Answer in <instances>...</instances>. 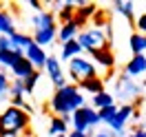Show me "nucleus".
I'll return each instance as SVG.
<instances>
[{
    "label": "nucleus",
    "mask_w": 146,
    "mask_h": 137,
    "mask_svg": "<svg viewBox=\"0 0 146 137\" xmlns=\"http://www.w3.org/2000/svg\"><path fill=\"white\" fill-rule=\"evenodd\" d=\"M51 111L55 113V117H71L73 111L84 106V95L80 93V89L75 84H66L62 89H58L51 97Z\"/></svg>",
    "instance_id": "f257e3e1"
},
{
    "label": "nucleus",
    "mask_w": 146,
    "mask_h": 137,
    "mask_svg": "<svg viewBox=\"0 0 146 137\" xmlns=\"http://www.w3.org/2000/svg\"><path fill=\"white\" fill-rule=\"evenodd\" d=\"M31 24L36 29V33H33V44L42 46L44 49L46 44H51L58 36V22H55V13L53 11H40L33 16L31 20Z\"/></svg>",
    "instance_id": "f03ea898"
},
{
    "label": "nucleus",
    "mask_w": 146,
    "mask_h": 137,
    "mask_svg": "<svg viewBox=\"0 0 146 137\" xmlns=\"http://www.w3.org/2000/svg\"><path fill=\"white\" fill-rule=\"evenodd\" d=\"M29 128V113L22 109L7 106L0 113V137H20L22 130Z\"/></svg>",
    "instance_id": "7ed1b4c3"
},
{
    "label": "nucleus",
    "mask_w": 146,
    "mask_h": 137,
    "mask_svg": "<svg viewBox=\"0 0 146 137\" xmlns=\"http://www.w3.org/2000/svg\"><path fill=\"white\" fill-rule=\"evenodd\" d=\"M69 122L73 124V130H75V133H84V135H89V130H91L93 126L102 124L98 111L91 109V106H86V104H84L82 109L73 111L71 117H69Z\"/></svg>",
    "instance_id": "20e7f679"
},
{
    "label": "nucleus",
    "mask_w": 146,
    "mask_h": 137,
    "mask_svg": "<svg viewBox=\"0 0 146 137\" xmlns=\"http://www.w3.org/2000/svg\"><path fill=\"white\" fill-rule=\"evenodd\" d=\"M75 40H78V44L82 46V51H89V53L109 46V40H106V36H104V31H102V29H95V27L82 29Z\"/></svg>",
    "instance_id": "39448f33"
},
{
    "label": "nucleus",
    "mask_w": 146,
    "mask_h": 137,
    "mask_svg": "<svg viewBox=\"0 0 146 137\" xmlns=\"http://www.w3.org/2000/svg\"><path fill=\"white\" fill-rule=\"evenodd\" d=\"M95 64L91 62V60H86V58H71L69 60V77L73 80V84L78 86L80 82H84V80H91V77H95Z\"/></svg>",
    "instance_id": "423d86ee"
},
{
    "label": "nucleus",
    "mask_w": 146,
    "mask_h": 137,
    "mask_svg": "<svg viewBox=\"0 0 146 137\" xmlns=\"http://www.w3.org/2000/svg\"><path fill=\"white\" fill-rule=\"evenodd\" d=\"M44 69H46V73H49V77H51V82L55 84V89L66 86V77H64V73H62V66H60V60H58V58L49 55L46 62H44Z\"/></svg>",
    "instance_id": "0eeeda50"
},
{
    "label": "nucleus",
    "mask_w": 146,
    "mask_h": 137,
    "mask_svg": "<svg viewBox=\"0 0 146 137\" xmlns=\"http://www.w3.org/2000/svg\"><path fill=\"white\" fill-rule=\"evenodd\" d=\"M133 111H135V106H133V104H124V106H117V115H115V119H113V122L109 124V126L113 128L115 137L124 133V126H126V122L131 119Z\"/></svg>",
    "instance_id": "6e6552de"
},
{
    "label": "nucleus",
    "mask_w": 146,
    "mask_h": 137,
    "mask_svg": "<svg viewBox=\"0 0 146 137\" xmlns=\"http://www.w3.org/2000/svg\"><path fill=\"white\" fill-rule=\"evenodd\" d=\"M22 58H27L29 62H31V66L36 69V71H40V69H44V62H46V51L42 49V46L38 44H29V49L22 53Z\"/></svg>",
    "instance_id": "1a4fd4ad"
},
{
    "label": "nucleus",
    "mask_w": 146,
    "mask_h": 137,
    "mask_svg": "<svg viewBox=\"0 0 146 137\" xmlns=\"http://www.w3.org/2000/svg\"><path fill=\"white\" fill-rule=\"evenodd\" d=\"M139 84H135L128 75H122L117 80V95H122V97H137L139 95Z\"/></svg>",
    "instance_id": "9d476101"
},
{
    "label": "nucleus",
    "mask_w": 146,
    "mask_h": 137,
    "mask_svg": "<svg viewBox=\"0 0 146 137\" xmlns=\"http://www.w3.org/2000/svg\"><path fill=\"white\" fill-rule=\"evenodd\" d=\"M124 71H126V75L131 80H133L135 75H144L146 73V55H133V58L126 62Z\"/></svg>",
    "instance_id": "9b49d317"
},
{
    "label": "nucleus",
    "mask_w": 146,
    "mask_h": 137,
    "mask_svg": "<svg viewBox=\"0 0 146 137\" xmlns=\"http://www.w3.org/2000/svg\"><path fill=\"white\" fill-rule=\"evenodd\" d=\"M91 58H95V64H100V66H104V69H113V66H115V55H113V51H111V46L91 51Z\"/></svg>",
    "instance_id": "f8f14e48"
},
{
    "label": "nucleus",
    "mask_w": 146,
    "mask_h": 137,
    "mask_svg": "<svg viewBox=\"0 0 146 137\" xmlns=\"http://www.w3.org/2000/svg\"><path fill=\"white\" fill-rule=\"evenodd\" d=\"M78 33H80V27L75 24V20H71V22H64V24L58 27V36L55 38H60V42L64 44V42H69V40H75Z\"/></svg>",
    "instance_id": "ddd939ff"
},
{
    "label": "nucleus",
    "mask_w": 146,
    "mask_h": 137,
    "mask_svg": "<svg viewBox=\"0 0 146 137\" xmlns=\"http://www.w3.org/2000/svg\"><path fill=\"white\" fill-rule=\"evenodd\" d=\"M36 69L31 66V62H29L27 58H20L18 62L11 66V73H13V80H27L29 75L33 73Z\"/></svg>",
    "instance_id": "4468645a"
},
{
    "label": "nucleus",
    "mask_w": 146,
    "mask_h": 137,
    "mask_svg": "<svg viewBox=\"0 0 146 137\" xmlns=\"http://www.w3.org/2000/svg\"><path fill=\"white\" fill-rule=\"evenodd\" d=\"M75 9H78V2H75V0H66V2H62V9L58 11L60 24H64V22H71V20L75 18Z\"/></svg>",
    "instance_id": "2eb2a0df"
},
{
    "label": "nucleus",
    "mask_w": 146,
    "mask_h": 137,
    "mask_svg": "<svg viewBox=\"0 0 146 137\" xmlns=\"http://www.w3.org/2000/svg\"><path fill=\"white\" fill-rule=\"evenodd\" d=\"M78 89H84L86 93H93V95H98V93H104V80L102 77H91V80H84V82L78 84Z\"/></svg>",
    "instance_id": "dca6fc26"
},
{
    "label": "nucleus",
    "mask_w": 146,
    "mask_h": 137,
    "mask_svg": "<svg viewBox=\"0 0 146 137\" xmlns=\"http://www.w3.org/2000/svg\"><path fill=\"white\" fill-rule=\"evenodd\" d=\"M115 11L122 13L124 18L131 22V24H135V18H133V11H135V2H128V0H117L115 2Z\"/></svg>",
    "instance_id": "f3484780"
},
{
    "label": "nucleus",
    "mask_w": 146,
    "mask_h": 137,
    "mask_svg": "<svg viewBox=\"0 0 146 137\" xmlns=\"http://www.w3.org/2000/svg\"><path fill=\"white\" fill-rule=\"evenodd\" d=\"M82 53V46L78 44V40H69V42H64L62 44V58L60 60H71V58H78V55Z\"/></svg>",
    "instance_id": "a211bd4d"
},
{
    "label": "nucleus",
    "mask_w": 146,
    "mask_h": 137,
    "mask_svg": "<svg viewBox=\"0 0 146 137\" xmlns=\"http://www.w3.org/2000/svg\"><path fill=\"white\" fill-rule=\"evenodd\" d=\"M16 27H13V18H11L7 11L0 9V36H13Z\"/></svg>",
    "instance_id": "6ab92c4d"
},
{
    "label": "nucleus",
    "mask_w": 146,
    "mask_h": 137,
    "mask_svg": "<svg viewBox=\"0 0 146 137\" xmlns=\"http://www.w3.org/2000/svg\"><path fill=\"white\" fill-rule=\"evenodd\" d=\"M66 126H69V117L64 119V117H51V124H49V133L51 135H66Z\"/></svg>",
    "instance_id": "aec40b11"
},
{
    "label": "nucleus",
    "mask_w": 146,
    "mask_h": 137,
    "mask_svg": "<svg viewBox=\"0 0 146 137\" xmlns=\"http://www.w3.org/2000/svg\"><path fill=\"white\" fill-rule=\"evenodd\" d=\"M128 44H131L133 55H144V51H146V36H142V33H133L131 40H128Z\"/></svg>",
    "instance_id": "412c9836"
},
{
    "label": "nucleus",
    "mask_w": 146,
    "mask_h": 137,
    "mask_svg": "<svg viewBox=\"0 0 146 137\" xmlns=\"http://www.w3.org/2000/svg\"><path fill=\"white\" fill-rule=\"evenodd\" d=\"M98 11V7L93 5V2H84L80 9H75V18L78 20H84V22H89V20L93 18V13Z\"/></svg>",
    "instance_id": "4be33fe9"
},
{
    "label": "nucleus",
    "mask_w": 146,
    "mask_h": 137,
    "mask_svg": "<svg viewBox=\"0 0 146 137\" xmlns=\"http://www.w3.org/2000/svg\"><path fill=\"white\" fill-rule=\"evenodd\" d=\"M11 40H13V44L20 49V53H25V51L29 49V44H33L31 36H27V33H20V31H16V33L11 36Z\"/></svg>",
    "instance_id": "5701e85b"
},
{
    "label": "nucleus",
    "mask_w": 146,
    "mask_h": 137,
    "mask_svg": "<svg viewBox=\"0 0 146 137\" xmlns=\"http://www.w3.org/2000/svg\"><path fill=\"white\" fill-rule=\"evenodd\" d=\"M111 104H115V100H113V95L111 93H98V95H93V106L100 111V109H106V106H111Z\"/></svg>",
    "instance_id": "b1692460"
},
{
    "label": "nucleus",
    "mask_w": 146,
    "mask_h": 137,
    "mask_svg": "<svg viewBox=\"0 0 146 137\" xmlns=\"http://www.w3.org/2000/svg\"><path fill=\"white\" fill-rule=\"evenodd\" d=\"M0 51H2V53H18V55H22L20 49L13 44L11 36H0Z\"/></svg>",
    "instance_id": "393cba45"
},
{
    "label": "nucleus",
    "mask_w": 146,
    "mask_h": 137,
    "mask_svg": "<svg viewBox=\"0 0 146 137\" xmlns=\"http://www.w3.org/2000/svg\"><path fill=\"white\" fill-rule=\"evenodd\" d=\"M98 115H100V122L111 124V122L115 119V115H117V106L111 104V106H106V109H100V111H98Z\"/></svg>",
    "instance_id": "a878e982"
},
{
    "label": "nucleus",
    "mask_w": 146,
    "mask_h": 137,
    "mask_svg": "<svg viewBox=\"0 0 146 137\" xmlns=\"http://www.w3.org/2000/svg\"><path fill=\"white\" fill-rule=\"evenodd\" d=\"M9 95L11 97H25V82L22 80L9 82Z\"/></svg>",
    "instance_id": "bb28decb"
},
{
    "label": "nucleus",
    "mask_w": 146,
    "mask_h": 137,
    "mask_svg": "<svg viewBox=\"0 0 146 137\" xmlns=\"http://www.w3.org/2000/svg\"><path fill=\"white\" fill-rule=\"evenodd\" d=\"M40 71H33V73L29 75L27 80H22L25 82V95H29V93H33V89H36V84H38V80H40Z\"/></svg>",
    "instance_id": "cd10ccee"
},
{
    "label": "nucleus",
    "mask_w": 146,
    "mask_h": 137,
    "mask_svg": "<svg viewBox=\"0 0 146 137\" xmlns=\"http://www.w3.org/2000/svg\"><path fill=\"white\" fill-rule=\"evenodd\" d=\"M22 55H18V53H2L0 51V66H7V69H11L13 64L18 62Z\"/></svg>",
    "instance_id": "c85d7f7f"
},
{
    "label": "nucleus",
    "mask_w": 146,
    "mask_h": 137,
    "mask_svg": "<svg viewBox=\"0 0 146 137\" xmlns=\"http://www.w3.org/2000/svg\"><path fill=\"white\" fill-rule=\"evenodd\" d=\"M104 20H106V18H104V11H102V9H98L95 13H93V22H95V29L104 27V24H106Z\"/></svg>",
    "instance_id": "c756f323"
},
{
    "label": "nucleus",
    "mask_w": 146,
    "mask_h": 137,
    "mask_svg": "<svg viewBox=\"0 0 146 137\" xmlns=\"http://www.w3.org/2000/svg\"><path fill=\"white\" fill-rule=\"evenodd\" d=\"M135 27H137V33L146 36V13H142V16L135 20Z\"/></svg>",
    "instance_id": "7c9ffc66"
},
{
    "label": "nucleus",
    "mask_w": 146,
    "mask_h": 137,
    "mask_svg": "<svg viewBox=\"0 0 146 137\" xmlns=\"http://www.w3.org/2000/svg\"><path fill=\"white\" fill-rule=\"evenodd\" d=\"M5 93H9V80H7L5 73H0V97H2Z\"/></svg>",
    "instance_id": "2f4dec72"
},
{
    "label": "nucleus",
    "mask_w": 146,
    "mask_h": 137,
    "mask_svg": "<svg viewBox=\"0 0 146 137\" xmlns=\"http://www.w3.org/2000/svg\"><path fill=\"white\" fill-rule=\"evenodd\" d=\"M128 137H146V130H144V128H139V126H137V128H135V130H133V133H131Z\"/></svg>",
    "instance_id": "473e14b6"
},
{
    "label": "nucleus",
    "mask_w": 146,
    "mask_h": 137,
    "mask_svg": "<svg viewBox=\"0 0 146 137\" xmlns=\"http://www.w3.org/2000/svg\"><path fill=\"white\" fill-rule=\"evenodd\" d=\"M29 5H31L38 13H40V11H44V9H42V2H38V0H29Z\"/></svg>",
    "instance_id": "72a5a7b5"
},
{
    "label": "nucleus",
    "mask_w": 146,
    "mask_h": 137,
    "mask_svg": "<svg viewBox=\"0 0 146 137\" xmlns=\"http://www.w3.org/2000/svg\"><path fill=\"white\" fill-rule=\"evenodd\" d=\"M66 137H91V135H84V133H75V130H73V133H69Z\"/></svg>",
    "instance_id": "f704fd0d"
},
{
    "label": "nucleus",
    "mask_w": 146,
    "mask_h": 137,
    "mask_svg": "<svg viewBox=\"0 0 146 137\" xmlns=\"http://www.w3.org/2000/svg\"><path fill=\"white\" fill-rule=\"evenodd\" d=\"M131 117H133V122H137V119L142 117V113H139V111H133V115H131Z\"/></svg>",
    "instance_id": "c9c22d12"
},
{
    "label": "nucleus",
    "mask_w": 146,
    "mask_h": 137,
    "mask_svg": "<svg viewBox=\"0 0 146 137\" xmlns=\"http://www.w3.org/2000/svg\"><path fill=\"white\" fill-rule=\"evenodd\" d=\"M93 137H113V135H109V133H95Z\"/></svg>",
    "instance_id": "e433bc0d"
},
{
    "label": "nucleus",
    "mask_w": 146,
    "mask_h": 137,
    "mask_svg": "<svg viewBox=\"0 0 146 137\" xmlns=\"http://www.w3.org/2000/svg\"><path fill=\"white\" fill-rule=\"evenodd\" d=\"M58 137H66V135H58Z\"/></svg>",
    "instance_id": "4c0bfd02"
},
{
    "label": "nucleus",
    "mask_w": 146,
    "mask_h": 137,
    "mask_svg": "<svg viewBox=\"0 0 146 137\" xmlns=\"http://www.w3.org/2000/svg\"><path fill=\"white\" fill-rule=\"evenodd\" d=\"M144 117H146V109H144Z\"/></svg>",
    "instance_id": "58836bf2"
},
{
    "label": "nucleus",
    "mask_w": 146,
    "mask_h": 137,
    "mask_svg": "<svg viewBox=\"0 0 146 137\" xmlns=\"http://www.w3.org/2000/svg\"><path fill=\"white\" fill-rule=\"evenodd\" d=\"M25 137H31V135H25Z\"/></svg>",
    "instance_id": "ea45409f"
},
{
    "label": "nucleus",
    "mask_w": 146,
    "mask_h": 137,
    "mask_svg": "<svg viewBox=\"0 0 146 137\" xmlns=\"http://www.w3.org/2000/svg\"><path fill=\"white\" fill-rule=\"evenodd\" d=\"M113 137H115V135H113Z\"/></svg>",
    "instance_id": "a19ab883"
}]
</instances>
